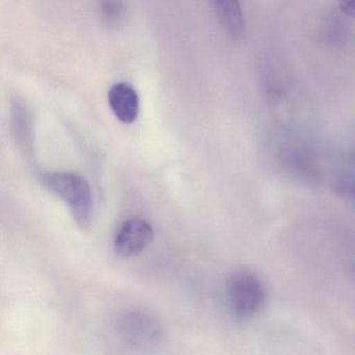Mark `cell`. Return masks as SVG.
I'll list each match as a JSON object with an SVG mask.
<instances>
[{"label": "cell", "instance_id": "cell-1", "mask_svg": "<svg viewBox=\"0 0 355 355\" xmlns=\"http://www.w3.org/2000/svg\"><path fill=\"white\" fill-rule=\"evenodd\" d=\"M41 184L67 203L78 226H90L94 213L92 191L86 178L70 172H51L40 178Z\"/></svg>", "mask_w": 355, "mask_h": 355}, {"label": "cell", "instance_id": "cell-2", "mask_svg": "<svg viewBox=\"0 0 355 355\" xmlns=\"http://www.w3.org/2000/svg\"><path fill=\"white\" fill-rule=\"evenodd\" d=\"M226 295L230 311L239 319L257 315L267 301V288L263 280L249 270H238L230 276Z\"/></svg>", "mask_w": 355, "mask_h": 355}, {"label": "cell", "instance_id": "cell-3", "mask_svg": "<svg viewBox=\"0 0 355 355\" xmlns=\"http://www.w3.org/2000/svg\"><path fill=\"white\" fill-rule=\"evenodd\" d=\"M155 238L153 226L141 218H132L122 224L114 240L116 254L124 259L136 257L145 250Z\"/></svg>", "mask_w": 355, "mask_h": 355}, {"label": "cell", "instance_id": "cell-4", "mask_svg": "<svg viewBox=\"0 0 355 355\" xmlns=\"http://www.w3.org/2000/svg\"><path fill=\"white\" fill-rule=\"evenodd\" d=\"M119 329L128 344L148 347L159 343L162 328L157 319L143 311H130L120 320Z\"/></svg>", "mask_w": 355, "mask_h": 355}, {"label": "cell", "instance_id": "cell-5", "mask_svg": "<svg viewBox=\"0 0 355 355\" xmlns=\"http://www.w3.org/2000/svg\"><path fill=\"white\" fill-rule=\"evenodd\" d=\"M110 107L114 115L122 123L132 124L136 121L140 112V101L136 89L128 83H118L110 89Z\"/></svg>", "mask_w": 355, "mask_h": 355}, {"label": "cell", "instance_id": "cell-6", "mask_svg": "<svg viewBox=\"0 0 355 355\" xmlns=\"http://www.w3.org/2000/svg\"><path fill=\"white\" fill-rule=\"evenodd\" d=\"M220 24L234 40L244 38L246 32L244 15L240 3L234 0H218L214 3Z\"/></svg>", "mask_w": 355, "mask_h": 355}, {"label": "cell", "instance_id": "cell-7", "mask_svg": "<svg viewBox=\"0 0 355 355\" xmlns=\"http://www.w3.org/2000/svg\"><path fill=\"white\" fill-rule=\"evenodd\" d=\"M103 19L109 24H118L124 15V7L121 3L109 1L101 3Z\"/></svg>", "mask_w": 355, "mask_h": 355}, {"label": "cell", "instance_id": "cell-8", "mask_svg": "<svg viewBox=\"0 0 355 355\" xmlns=\"http://www.w3.org/2000/svg\"><path fill=\"white\" fill-rule=\"evenodd\" d=\"M340 10L346 15L350 16V17H355V0L344 1L340 5Z\"/></svg>", "mask_w": 355, "mask_h": 355}]
</instances>
